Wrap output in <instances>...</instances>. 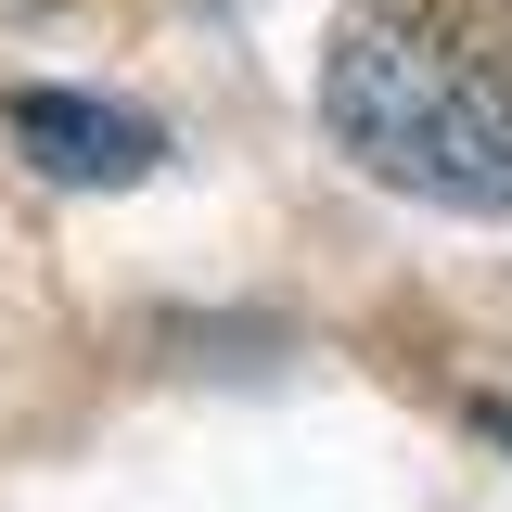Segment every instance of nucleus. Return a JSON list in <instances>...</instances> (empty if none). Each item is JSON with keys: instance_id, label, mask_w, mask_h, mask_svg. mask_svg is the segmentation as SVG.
Returning a JSON list of instances; mask_svg holds the SVG:
<instances>
[{"instance_id": "2", "label": "nucleus", "mask_w": 512, "mask_h": 512, "mask_svg": "<svg viewBox=\"0 0 512 512\" xmlns=\"http://www.w3.org/2000/svg\"><path fill=\"white\" fill-rule=\"evenodd\" d=\"M0 128L26 141V167L64 192H128L167 167V128L141 116V103H103V90H13Z\"/></svg>"}, {"instance_id": "1", "label": "nucleus", "mask_w": 512, "mask_h": 512, "mask_svg": "<svg viewBox=\"0 0 512 512\" xmlns=\"http://www.w3.org/2000/svg\"><path fill=\"white\" fill-rule=\"evenodd\" d=\"M320 116L384 192H423L461 218H512V77L410 13H333Z\"/></svg>"}]
</instances>
